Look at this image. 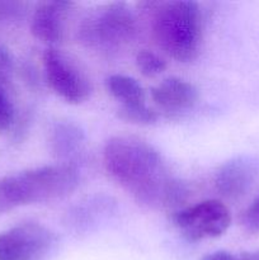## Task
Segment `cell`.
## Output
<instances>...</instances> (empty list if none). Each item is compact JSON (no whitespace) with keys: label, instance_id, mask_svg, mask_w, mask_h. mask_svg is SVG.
Instances as JSON below:
<instances>
[{"label":"cell","instance_id":"1","mask_svg":"<svg viewBox=\"0 0 259 260\" xmlns=\"http://www.w3.org/2000/svg\"><path fill=\"white\" fill-rule=\"evenodd\" d=\"M103 164L112 179L142 206L170 208L187 197V188L172 174L161 154L141 137H111L104 145Z\"/></svg>","mask_w":259,"mask_h":260},{"label":"cell","instance_id":"2","mask_svg":"<svg viewBox=\"0 0 259 260\" xmlns=\"http://www.w3.org/2000/svg\"><path fill=\"white\" fill-rule=\"evenodd\" d=\"M79 182L76 167L62 162L5 175L0 179V213L60 200L73 193Z\"/></svg>","mask_w":259,"mask_h":260},{"label":"cell","instance_id":"3","mask_svg":"<svg viewBox=\"0 0 259 260\" xmlns=\"http://www.w3.org/2000/svg\"><path fill=\"white\" fill-rule=\"evenodd\" d=\"M152 35L157 46L179 62L193 61L200 53L202 18L196 2L154 3Z\"/></svg>","mask_w":259,"mask_h":260},{"label":"cell","instance_id":"4","mask_svg":"<svg viewBox=\"0 0 259 260\" xmlns=\"http://www.w3.org/2000/svg\"><path fill=\"white\" fill-rule=\"evenodd\" d=\"M137 36V19L124 3H111L90 10L78 29L86 48L111 55L131 43Z\"/></svg>","mask_w":259,"mask_h":260},{"label":"cell","instance_id":"5","mask_svg":"<svg viewBox=\"0 0 259 260\" xmlns=\"http://www.w3.org/2000/svg\"><path fill=\"white\" fill-rule=\"evenodd\" d=\"M42 65L47 84L65 102L79 104L90 96V80L70 55L50 47L43 52Z\"/></svg>","mask_w":259,"mask_h":260},{"label":"cell","instance_id":"6","mask_svg":"<svg viewBox=\"0 0 259 260\" xmlns=\"http://www.w3.org/2000/svg\"><path fill=\"white\" fill-rule=\"evenodd\" d=\"M172 220L188 240L198 241L225 234L231 223V216L221 201L208 200L178 211Z\"/></svg>","mask_w":259,"mask_h":260},{"label":"cell","instance_id":"7","mask_svg":"<svg viewBox=\"0 0 259 260\" xmlns=\"http://www.w3.org/2000/svg\"><path fill=\"white\" fill-rule=\"evenodd\" d=\"M56 244L46 226L24 222L0 233V260H43Z\"/></svg>","mask_w":259,"mask_h":260},{"label":"cell","instance_id":"8","mask_svg":"<svg viewBox=\"0 0 259 260\" xmlns=\"http://www.w3.org/2000/svg\"><path fill=\"white\" fill-rule=\"evenodd\" d=\"M259 179V156L239 155L217 169L213 185L218 194L229 201L245 197Z\"/></svg>","mask_w":259,"mask_h":260},{"label":"cell","instance_id":"9","mask_svg":"<svg viewBox=\"0 0 259 260\" xmlns=\"http://www.w3.org/2000/svg\"><path fill=\"white\" fill-rule=\"evenodd\" d=\"M73 3L46 2L38 5L30 19V33L36 40L53 45L63 40L66 17Z\"/></svg>","mask_w":259,"mask_h":260},{"label":"cell","instance_id":"10","mask_svg":"<svg viewBox=\"0 0 259 260\" xmlns=\"http://www.w3.org/2000/svg\"><path fill=\"white\" fill-rule=\"evenodd\" d=\"M156 106L172 113L190 109L200 98L198 89L189 81L179 78H167L150 91Z\"/></svg>","mask_w":259,"mask_h":260},{"label":"cell","instance_id":"11","mask_svg":"<svg viewBox=\"0 0 259 260\" xmlns=\"http://www.w3.org/2000/svg\"><path fill=\"white\" fill-rule=\"evenodd\" d=\"M50 146L62 164L74 165L85 149L84 131L70 121H58L51 127Z\"/></svg>","mask_w":259,"mask_h":260},{"label":"cell","instance_id":"12","mask_svg":"<svg viewBox=\"0 0 259 260\" xmlns=\"http://www.w3.org/2000/svg\"><path fill=\"white\" fill-rule=\"evenodd\" d=\"M107 90L117 101L121 102V106L145 103V90L141 84L131 76L114 74L106 79Z\"/></svg>","mask_w":259,"mask_h":260},{"label":"cell","instance_id":"13","mask_svg":"<svg viewBox=\"0 0 259 260\" xmlns=\"http://www.w3.org/2000/svg\"><path fill=\"white\" fill-rule=\"evenodd\" d=\"M119 118L135 124H152L157 121V112L145 103L121 106L118 109Z\"/></svg>","mask_w":259,"mask_h":260},{"label":"cell","instance_id":"14","mask_svg":"<svg viewBox=\"0 0 259 260\" xmlns=\"http://www.w3.org/2000/svg\"><path fill=\"white\" fill-rule=\"evenodd\" d=\"M15 119V107L8 78L0 74V131H7Z\"/></svg>","mask_w":259,"mask_h":260},{"label":"cell","instance_id":"15","mask_svg":"<svg viewBox=\"0 0 259 260\" xmlns=\"http://www.w3.org/2000/svg\"><path fill=\"white\" fill-rule=\"evenodd\" d=\"M136 65L145 76L159 75L167 69V62L164 58L149 50H141L137 52Z\"/></svg>","mask_w":259,"mask_h":260},{"label":"cell","instance_id":"16","mask_svg":"<svg viewBox=\"0 0 259 260\" xmlns=\"http://www.w3.org/2000/svg\"><path fill=\"white\" fill-rule=\"evenodd\" d=\"M24 3L0 0V25L17 24L24 18Z\"/></svg>","mask_w":259,"mask_h":260},{"label":"cell","instance_id":"17","mask_svg":"<svg viewBox=\"0 0 259 260\" xmlns=\"http://www.w3.org/2000/svg\"><path fill=\"white\" fill-rule=\"evenodd\" d=\"M241 223H243L244 229H245V231H248V233H259V196L245 210L243 218H241Z\"/></svg>","mask_w":259,"mask_h":260},{"label":"cell","instance_id":"18","mask_svg":"<svg viewBox=\"0 0 259 260\" xmlns=\"http://www.w3.org/2000/svg\"><path fill=\"white\" fill-rule=\"evenodd\" d=\"M14 70V58L10 51L0 43V74L5 78H9Z\"/></svg>","mask_w":259,"mask_h":260},{"label":"cell","instance_id":"19","mask_svg":"<svg viewBox=\"0 0 259 260\" xmlns=\"http://www.w3.org/2000/svg\"><path fill=\"white\" fill-rule=\"evenodd\" d=\"M201 260H238V256L229 253V251L218 250L210 254H206V255H203L201 258Z\"/></svg>","mask_w":259,"mask_h":260},{"label":"cell","instance_id":"20","mask_svg":"<svg viewBox=\"0 0 259 260\" xmlns=\"http://www.w3.org/2000/svg\"><path fill=\"white\" fill-rule=\"evenodd\" d=\"M238 260H259V250L253 253H244L238 256Z\"/></svg>","mask_w":259,"mask_h":260}]
</instances>
